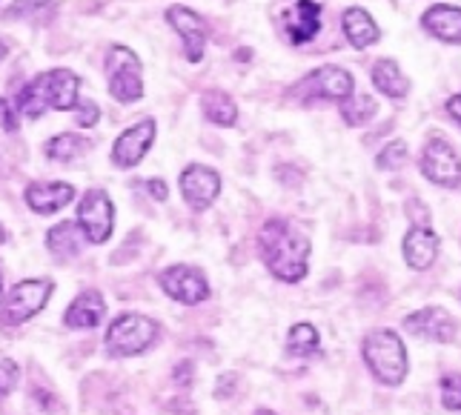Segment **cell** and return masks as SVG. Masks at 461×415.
Returning <instances> with one entry per match:
<instances>
[{"mask_svg": "<svg viewBox=\"0 0 461 415\" xmlns=\"http://www.w3.org/2000/svg\"><path fill=\"white\" fill-rule=\"evenodd\" d=\"M258 252L269 275L284 284H298L310 273L312 241L287 218H269L258 232Z\"/></svg>", "mask_w": 461, "mask_h": 415, "instance_id": "6da1fadb", "label": "cell"}, {"mask_svg": "<svg viewBox=\"0 0 461 415\" xmlns=\"http://www.w3.org/2000/svg\"><path fill=\"white\" fill-rule=\"evenodd\" d=\"M81 101V77L72 69H50L41 72L38 77L18 92V112L29 121H38L43 112H69Z\"/></svg>", "mask_w": 461, "mask_h": 415, "instance_id": "7a4b0ae2", "label": "cell"}, {"mask_svg": "<svg viewBox=\"0 0 461 415\" xmlns=\"http://www.w3.org/2000/svg\"><path fill=\"white\" fill-rule=\"evenodd\" d=\"M361 358L367 364L373 378L384 387H399L410 373V356L395 329H370L361 341Z\"/></svg>", "mask_w": 461, "mask_h": 415, "instance_id": "3957f363", "label": "cell"}, {"mask_svg": "<svg viewBox=\"0 0 461 415\" xmlns=\"http://www.w3.org/2000/svg\"><path fill=\"white\" fill-rule=\"evenodd\" d=\"M106 89L118 104H138L144 98V63L130 46L115 43L109 46L104 58Z\"/></svg>", "mask_w": 461, "mask_h": 415, "instance_id": "277c9868", "label": "cell"}, {"mask_svg": "<svg viewBox=\"0 0 461 415\" xmlns=\"http://www.w3.org/2000/svg\"><path fill=\"white\" fill-rule=\"evenodd\" d=\"M158 321L140 315V312H121L113 324L106 327L104 344L109 349V356L115 358H132L147 353L158 338Z\"/></svg>", "mask_w": 461, "mask_h": 415, "instance_id": "5b68a950", "label": "cell"}, {"mask_svg": "<svg viewBox=\"0 0 461 415\" xmlns=\"http://www.w3.org/2000/svg\"><path fill=\"white\" fill-rule=\"evenodd\" d=\"M356 95V77L349 75V69L339 67V63H324V67L312 69L304 81H298L290 89V98H304L301 104L312 101H332L341 104Z\"/></svg>", "mask_w": 461, "mask_h": 415, "instance_id": "8992f818", "label": "cell"}, {"mask_svg": "<svg viewBox=\"0 0 461 415\" xmlns=\"http://www.w3.org/2000/svg\"><path fill=\"white\" fill-rule=\"evenodd\" d=\"M55 293V281L50 278H29V281H18L12 290L0 301V324L4 327H21L29 318H35L46 301Z\"/></svg>", "mask_w": 461, "mask_h": 415, "instance_id": "52a82bcc", "label": "cell"}, {"mask_svg": "<svg viewBox=\"0 0 461 415\" xmlns=\"http://www.w3.org/2000/svg\"><path fill=\"white\" fill-rule=\"evenodd\" d=\"M419 172L427 181L444 189H461V155L447 138H430L421 147Z\"/></svg>", "mask_w": 461, "mask_h": 415, "instance_id": "ba28073f", "label": "cell"}, {"mask_svg": "<svg viewBox=\"0 0 461 415\" xmlns=\"http://www.w3.org/2000/svg\"><path fill=\"white\" fill-rule=\"evenodd\" d=\"M77 223L89 244H106L115 230V203L106 189L92 186L77 201Z\"/></svg>", "mask_w": 461, "mask_h": 415, "instance_id": "9c48e42d", "label": "cell"}, {"mask_svg": "<svg viewBox=\"0 0 461 415\" xmlns=\"http://www.w3.org/2000/svg\"><path fill=\"white\" fill-rule=\"evenodd\" d=\"M158 284H161V290L172 301H178V304H184V307L203 304V301L212 295L210 281H206L203 269L193 266V264H172V266H167L164 273L158 275Z\"/></svg>", "mask_w": 461, "mask_h": 415, "instance_id": "30bf717a", "label": "cell"}, {"mask_svg": "<svg viewBox=\"0 0 461 415\" xmlns=\"http://www.w3.org/2000/svg\"><path fill=\"white\" fill-rule=\"evenodd\" d=\"M164 21L169 23V29H175V35L181 38L184 58L189 63H201L206 52V41H210V26H206L201 14L184 4H172L164 12Z\"/></svg>", "mask_w": 461, "mask_h": 415, "instance_id": "8fae6325", "label": "cell"}, {"mask_svg": "<svg viewBox=\"0 0 461 415\" xmlns=\"http://www.w3.org/2000/svg\"><path fill=\"white\" fill-rule=\"evenodd\" d=\"M178 186H181V195H184L189 210H193V212H206L218 201L224 181H221V172L212 169V167H206V164H189L181 172Z\"/></svg>", "mask_w": 461, "mask_h": 415, "instance_id": "7c38bea8", "label": "cell"}, {"mask_svg": "<svg viewBox=\"0 0 461 415\" xmlns=\"http://www.w3.org/2000/svg\"><path fill=\"white\" fill-rule=\"evenodd\" d=\"M155 135H158L155 118H140L138 123L126 126L113 143V164L118 169H135L149 155Z\"/></svg>", "mask_w": 461, "mask_h": 415, "instance_id": "4fadbf2b", "label": "cell"}, {"mask_svg": "<svg viewBox=\"0 0 461 415\" xmlns=\"http://www.w3.org/2000/svg\"><path fill=\"white\" fill-rule=\"evenodd\" d=\"M404 332L430 344H453L458 321L444 307H421L404 318Z\"/></svg>", "mask_w": 461, "mask_h": 415, "instance_id": "5bb4252c", "label": "cell"}, {"mask_svg": "<svg viewBox=\"0 0 461 415\" xmlns=\"http://www.w3.org/2000/svg\"><path fill=\"white\" fill-rule=\"evenodd\" d=\"M321 18H324V6L318 0H295L281 14L284 35H287L293 46H307L321 32Z\"/></svg>", "mask_w": 461, "mask_h": 415, "instance_id": "9a60e30c", "label": "cell"}, {"mask_svg": "<svg viewBox=\"0 0 461 415\" xmlns=\"http://www.w3.org/2000/svg\"><path fill=\"white\" fill-rule=\"evenodd\" d=\"M438 249H441V238L430 223H412L402 241L404 264L410 269H416V273H424V269H430L436 264Z\"/></svg>", "mask_w": 461, "mask_h": 415, "instance_id": "2e32d148", "label": "cell"}, {"mask_svg": "<svg viewBox=\"0 0 461 415\" xmlns=\"http://www.w3.org/2000/svg\"><path fill=\"white\" fill-rule=\"evenodd\" d=\"M419 26L438 43L461 46V6L456 4H433L421 12Z\"/></svg>", "mask_w": 461, "mask_h": 415, "instance_id": "e0dca14e", "label": "cell"}, {"mask_svg": "<svg viewBox=\"0 0 461 415\" xmlns=\"http://www.w3.org/2000/svg\"><path fill=\"white\" fill-rule=\"evenodd\" d=\"M26 206L38 215H52L60 212L63 206L75 201V186L67 181H35L26 186Z\"/></svg>", "mask_w": 461, "mask_h": 415, "instance_id": "ac0fdd59", "label": "cell"}, {"mask_svg": "<svg viewBox=\"0 0 461 415\" xmlns=\"http://www.w3.org/2000/svg\"><path fill=\"white\" fill-rule=\"evenodd\" d=\"M370 84L375 86V92L381 98L387 101H407V95L412 89L410 77L404 75L402 63L393 60V58H378L373 67H370Z\"/></svg>", "mask_w": 461, "mask_h": 415, "instance_id": "d6986e66", "label": "cell"}, {"mask_svg": "<svg viewBox=\"0 0 461 415\" xmlns=\"http://www.w3.org/2000/svg\"><path fill=\"white\" fill-rule=\"evenodd\" d=\"M341 32L353 50L364 52L381 41V26L364 6H349L341 14Z\"/></svg>", "mask_w": 461, "mask_h": 415, "instance_id": "ffe728a7", "label": "cell"}, {"mask_svg": "<svg viewBox=\"0 0 461 415\" xmlns=\"http://www.w3.org/2000/svg\"><path fill=\"white\" fill-rule=\"evenodd\" d=\"M106 318V301L98 290H84L63 312V324L69 329H95Z\"/></svg>", "mask_w": 461, "mask_h": 415, "instance_id": "44dd1931", "label": "cell"}, {"mask_svg": "<svg viewBox=\"0 0 461 415\" xmlns=\"http://www.w3.org/2000/svg\"><path fill=\"white\" fill-rule=\"evenodd\" d=\"M201 112L206 121L212 126H221V130H232V126H238V118H241V109H238L227 89H203Z\"/></svg>", "mask_w": 461, "mask_h": 415, "instance_id": "7402d4cb", "label": "cell"}, {"mask_svg": "<svg viewBox=\"0 0 461 415\" xmlns=\"http://www.w3.org/2000/svg\"><path fill=\"white\" fill-rule=\"evenodd\" d=\"M84 244L89 241L77 221H60L46 232V247H50V252L58 255V258H75V255L84 252Z\"/></svg>", "mask_w": 461, "mask_h": 415, "instance_id": "603a6c76", "label": "cell"}, {"mask_svg": "<svg viewBox=\"0 0 461 415\" xmlns=\"http://www.w3.org/2000/svg\"><path fill=\"white\" fill-rule=\"evenodd\" d=\"M89 149H92V140L77 132H60L46 140V147H43L46 158H50V161H58V164H72L77 158H84Z\"/></svg>", "mask_w": 461, "mask_h": 415, "instance_id": "cb8c5ba5", "label": "cell"}, {"mask_svg": "<svg viewBox=\"0 0 461 415\" xmlns=\"http://www.w3.org/2000/svg\"><path fill=\"white\" fill-rule=\"evenodd\" d=\"M339 115H341V121L347 126H356V130H358V126H367V123L375 121L378 101L367 92H356L353 98H347V101L339 104Z\"/></svg>", "mask_w": 461, "mask_h": 415, "instance_id": "d4e9b609", "label": "cell"}, {"mask_svg": "<svg viewBox=\"0 0 461 415\" xmlns=\"http://www.w3.org/2000/svg\"><path fill=\"white\" fill-rule=\"evenodd\" d=\"M321 349V335L310 321H298L287 332V353L293 358H310Z\"/></svg>", "mask_w": 461, "mask_h": 415, "instance_id": "484cf974", "label": "cell"}, {"mask_svg": "<svg viewBox=\"0 0 461 415\" xmlns=\"http://www.w3.org/2000/svg\"><path fill=\"white\" fill-rule=\"evenodd\" d=\"M407 158H410L407 140L395 138V140L384 143V147H381V152L375 155V169H381V172H395V169H402L407 164Z\"/></svg>", "mask_w": 461, "mask_h": 415, "instance_id": "4316f807", "label": "cell"}, {"mask_svg": "<svg viewBox=\"0 0 461 415\" xmlns=\"http://www.w3.org/2000/svg\"><path fill=\"white\" fill-rule=\"evenodd\" d=\"M441 407L450 410V412H461V375H444L441 378Z\"/></svg>", "mask_w": 461, "mask_h": 415, "instance_id": "83f0119b", "label": "cell"}, {"mask_svg": "<svg viewBox=\"0 0 461 415\" xmlns=\"http://www.w3.org/2000/svg\"><path fill=\"white\" fill-rule=\"evenodd\" d=\"M101 121V106L95 104L92 98H81L75 106V123L81 126V130H92L95 123Z\"/></svg>", "mask_w": 461, "mask_h": 415, "instance_id": "f1b7e54d", "label": "cell"}, {"mask_svg": "<svg viewBox=\"0 0 461 415\" xmlns=\"http://www.w3.org/2000/svg\"><path fill=\"white\" fill-rule=\"evenodd\" d=\"M21 381V370L12 358H0V398H6Z\"/></svg>", "mask_w": 461, "mask_h": 415, "instance_id": "f546056e", "label": "cell"}, {"mask_svg": "<svg viewBox=\"0 0 461 415\" xmlns=\"http://www.w3.org/2000/svg\"><path fill=\"white\" fill-rule=\"evenodd\" d=\"M38 12L52 14L55 4H50V0H18V4L6 12V18H21V14H32V18H35Z\"/></svg>", "mask_w": 461, "mask_h": 415, "instance_id": "4dcf8cb0", "label": "cell"}, {"mask_svg": "<svg viewBox=\"0 0 461 415\" xmlns=\"http://www.w3.org/2000/svg\"><path fill=\"white\" fill-rule=\"evenodd\" d=\"M195 381V364L193 361H181L178 366L172 370V384L178 390H189Z\"/></svg>", "mask_w": 461, "mask_h": 415, "instance_id": "1f68e13d", "label": "cell"}, {"mask_svg": "<svg viewBox=\"0 0 461 415\" xmlns=\"http://www.w3.org/2000/svg\"><path fill=\"white\" fill-rule=\"evenodd\" d=\"M0 130H4V132H18L21 130L18 106H12L6 98H0Z\"/></svg>", "mask_w": 461, "mask_h": 415, "instance_id": "d6a6232c", "label": "cell"}, {"mask_svg": "<svg viewBox=\"0 0 461 415\" xmlns=\"http://www.w3.org/2000/svg\"><path fill=\"white\" fill-rule=\"evenodd\" d=\"M444 115H447L456 126H461V92L450 95V98L444 101Z\"/></svg>", "mask_w": 461, "mask_h": 415, "instance_id": "836d02e7", "label": "cell"}, {"mask_svg": "<svg viewBox=\"0 0 461 415\" xmlns=\"http://www.w3.org/2000/svg\"><path fill=\"white\" fill-rule=\"evenodd\" d=\"M147 193H149L155 201H167V198H169V186H167V181H161V178H149V181H147Z\"/></svg>", "mask_w": 461, "mask_h": 415, "instance_id": "e575fe53", "label": "cell"}, {"mask_svg": "<svg viewBox=\"0 0 461 415\" xmlns=\"http://www.w3.org/2000/svg\"><path fill=\"white\" fill-rule=\"evenodd\" d=\"M32 398H35V401H38L46 412H52V410L58 407V398H55L52 392H46V390H35V392H32Z\"/></svg>", "mask_w": 461, "mask_h": 415, "instance_id": "d590c367", "label": "cell"}, {"mask_svg": "<svg viewBox=\"0 0 461 415\" xmlns=\"http://www.w3.org/2000/svg\"><path fill=\"white\" fill-rule=\"evenodd\" d=\"M235 60H252V50H249V46H241V50L235 52Z\"/></svg>", "mask_w": 461, "mask_h": 415, "instance_id": "8d00e7d4", "label": "cell"}, {"mask_svg": "<svg viewBox=\"0 0 461 415\" xmlns=\"http://www.w3.org/2000/svg\"><path fill=\"white\" fill-rule=\"evenodd\" d=\"M6 55H9V46H6L4 41H0V60H4Z\"/></svg>", "mask_w": 461, "mask_h": 415, "instance_id": "74e56055", "label": "cell"}, {"mask_svg": "<svg viewBox=\"0 0 461 415\" xmlns=\"http://www.w3.org/2000/svg\"><path fill=\"white\" fill-rule=\"evenodd\" d=\"M256 415H278V412H273V410H258Z\"/></svg>", "mask_w": 461, "mask_h": 415, "instance_id": "f35d334b", "label": "cell"}, {"mask_svg": "<svg viewBox=\"0 0 461 415\" xmlns=\"http://www.w3.org/2000/svg\"><path fill=\"white\" fill-rule=\"evenodd\" d=\"M0 301H4V281H0Z\"/></svg>", "mask_w": 461, "mask_h": 415, "instance_id": "ab89813d", "label": "cell"}]
</instances>
